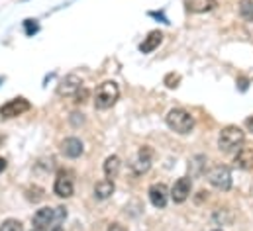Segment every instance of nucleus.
Segmentation results:
<instances>
[{
    "mask_svg": "<svg viewBox=\"0 0 253 231\" xmlns=\"http://www.w3.org/2000/svg\"><path fill=\"white\" fill-rule=\"evenodd\" d=\"M75 96H77V102H84V98L88 96V92H86L84 88H81V90H79V92H77Z\"/></svg>",
    "mask_w": 253,
    "mask_h": 231,
    "instance_id": "22",
    "label": "nucleus"
},
{
    "mask_svg": "<svg viewBox=\"0 0 253 231\" xmlns=\"http://www.w3.org/2000/svg\"><path fill=\"white\" fill-rule=\"evenodd\" d=\"M53 192L59 196V198H71L73 192H75V186H73V178L69 171H59L57 178H55V184H53Z\"/></svg>",
    "mask_w": 253,
    "mask_h": 231,
    "instance_id": "6",
    "label": "nucleus"
},
{
    "mask_svg": "<svg viewBox=\"0 0 253 231\" xmlns=\"http://www.w3.org/2000/svg\"><path fill=\"white\" fill-rule=\"evenodd\" d=\"M118 98H120V86L114 80H106L94 92V108L96 110H108L116 104Z\"/></svg>",
    "mask_w": 253,
    "mask_h": 231,
    "instance_id": "1",
    "label": "nucleus"
},
{
    "mask_svg": "<svg viewBox=\"0 0 253 231\" xmlns=\"http://www.w3.org/2000/svg\"><path fill=\"white\" fill-rule=\"evenodd\" d=\"M165 121H167V125H169L175 133H179V135H187V133L192 131V127H194V117H192L187 110H183V108H173V110H169Z\"/></svg>",
    "mask_w": 253,
    "mask_h": 231,
    "instance_id": "3",
    "label": "nucleus"
},
{
    "mask_svg": "<svg viewBox=\"0 0 253 231\" xmlns=\"http://www.w3.org/2000/svg\"><path fill=\"white\" fill-rule=\"evenodd\" d=\"M190 190H192V180L189 176H183L179 180H175L173 188H171V198L175 204H183L187 198L190 196Z\"/></svg>",
    "mask_w": 253,
    "mask_h": 231,
    "instance_id": "7",
    "label": "nucleus"
},
{
    "mask_svg": "<svg viewBox=\"0 0 253 231\" xmlns=\"http://www.w3.org/2000/svg\"><path fill=\"white\" fill-rule=\"evenodd\" d=\"M236 165L242 169H252L253 167V149L250 147H242L236 155Z\"/></svg>",
    "mask_w": 253,
    "mask_h": 231,
    "instance_id": "16",
    "label": "nucleus"
},
{
    "mask_svg": "<svg viewBox=\"0 0 253 231\" xmlns=\"http://www.w3.org/2000/svg\"><path fill=\"white\" fill-rule=\"evenodd\" d=\"M30 108H32V104L26 98H12V100H8L6 104L0 106V117H4V119L18 117V116H22L24 112H28Z\"/></svg>",
    "mask_w": 253,
    "mask_h": 231,
    "instance_id": "5",
    "label": "nucleus"
},
{
    "mask_svg": "<svg viewBox=\"0 0 253 231\" xmlns=\"http://www.w3.org/2000/svg\"><path fill=\"white\" fill-rule=\"evenodd\" d=\"M240 14L246 22H253V0H242L240 2Z\"/></svg>",
    "mask_w": 253,
    "mask_h": 231,
    "instance_id": "17",
    "label": "nucleus"
},
{
    "mask_svg": "<svg viewBox=\"0 0 253 231\" xmlns=\"http://www.w3.org/2000/svg\"><path fill=\"white\" fill-rule=\"evenodd\" d=\"M214 231H222V230H214Z\"/></svg>",
    "mask_w": 253,
    "mask_h": 231,
    "instance_id": "28",
    "label": "nucleus"
},
{
    "mask_svg": "<svg viewBox=\"0 0 253 231\" xmlns=\"http://www.w3.org/2000/svg\"><path fill=\"white\" fill-rule=\"evenodd\" d=\"M36 32H38V24H36V20H26V34L32 36V34H36Z\"/></svg>",
    "mask_w": 253,
    "mask_h": 231,
    "instance_id": "20",
    "label": "nucleus"
},
{
    "mask_svg": "<svg viewBox=\"0 0 253 231\" xmlns=\"http://www.w3.org/2000/svg\"><path fill=\"white\" fill-rule=\"evenodd\" d=\"M81 88H83L81 78H79L77 75H67L63 80L59 82V86H57V94H59V96H73V94H77Z\"/></svg>",
    "mask_w": 253,
    "mask_h": 231,
    "instance_id": "10",
    "label": "nucleus"
},
{
    "mask_svg": "<svg viewBox=\"0 0 253 231\" xmlns=\"http://www.w3.org/2000/svg\"><path fill=\"white\" fill-rule=\"evenodd\" d=\"M61 153L69 159H79L84 153V145L79 137H67L61 143Z\"/></svg>",
    "mask_w": 253,
    "mask_h": 231,
    "instance_id": "11",
    "label": "nucleus"
},
{
    "mask_svg": "<svg viewBox=\"0 0 253 231\" xmlns=\"http://www.w3.org/2000/svg\"><path fill=\"white\" fill-rule=\"evenodd\" d=\"M32 224L36 230H47L49 226H55V208H40L34 214Z\"/></svg>",
    "mask_w": 253,
    "mask_h": 231,
    "instance_id": "8",
    "label": "nucleus"
},
{
    "mask_svg": "<svg viewBox=\"0 0 253 231\" xmlns=\"http://www.w3.org/2000/svg\"><path fill=\"white\" fill-rule=\"evenodd\" d=\"M165 82H167L169 88H175V86H179V84H177V82H179V77H177V75H169V77L165 78Z\"/></svg>",
    "mask_w": 253,
    "mask_h": 231,
    "instance_id": "21",
    "label": "nucleus"
},
{
    "mask_svg": "<svg viewBox=\"0 0 253 231\" xmlns=\"http://www.w3.org/2000/svg\"><path fill=\"white\" fill-rule=\"evenodd\" d=\"M0 231H24V226L18 220H6V222H2Z\"/></svg>",
    "mask_w": 253,
    "mask_h": 231,
    "instance_id": "19",
    "label": "nucleus"
},
{
    "mask_svg": "<svg viewBox=\"0 0 253 231\" xmlns=\"http://www.w3.org/2000/svg\"><path fill=\"white\" fill-rule=\"evenodd\" d=\"M246 141V133L238 127V125H228L220 131V137H218V147L220 151L224 153H230V151H236V149H242Z\"/></svg>",
    "mask_w": 253,
    "mask_h": 231,
    "instance_id": "2",
    "label": "nucleus"
},
{
    "mask_svg": "<svg viewBox=\"0 0 253 231\" xmlns=\"http://www.w3.org/2000/svg\"><path fill=\"white\" fill-rule=\"evenodd\" d=\"M120 167H122V161H120V157L118 155H110L106 161H104V174H106V178H110V180H114L118 173H120Z\"/></svg>",
    "mask_w": 253,
    "mask_h": 231,
    "instance_id": "15",
    "label": "nucleus"
},
{
    "mask_svg": "<svg viewBox=\"0 0 253 231\" xmlns=\"http://www.w3.org/2000/svg\"><path fill=\"white\" fill-rule=\"evenodd\" d=\"M114 190H116L114 180H110V178L98 180L96 186H94V198H96V200H106V198H110V196L114 194Z\"/></svg>",
    "mask_w": 253,
    "mask_h": 231,
    "instance_id": "13",
    "label": "nucleus"
},
{
    "mask_svg": "<svg viewBox=\"0 0 253 231\" xmlns=\"http://www.w3.org/2000/svg\"><path fill=\"white\" fill-rule=\"evenodd\" d=\"M32 231H43V230H36V228H34V230H32Z\"/></svg>",
    "mask_w": 253,
    "mask_h": 231,
    "instance_id": "27",
    "label": "nucleus"
},
{
    "mask_svg": "<svg viewBox=\"0 0 253 231\" xmlns=\"http://www.w3.org/2000/svg\"><path fill=\"white\" fill-rule=\"evenodd\" d=\"M206 178L218 190H230L232 188V174L228 171V167H222V165L212 167L206 174Z\"/></svg>",
    "mask_w": 253,
    "mask_h": 231,
    "instance_id": "4",
    "label": "nucleus"
},
{
    "mask_svg": "<svg viewBox=\"0 0 253 231\" xmlns=\"http://www.w3.org/2000/svg\"><path fill=\"white\" fill-rule=\"evenodd\" d=\"M51 231H63V228H61V226H55V228H53Z\"/></svg>",
    "mask_w": 253,
    "mask_h": 231,
    "instance_id": "26",
    "label": "nucleus"
},
{
    "mask_svg": "<svg viewBox=\"0 0 253 231\" xmlns=\"http://www.w3.org/2000/svg\"><path fill=\"white\" fill-rule=\"evenodd\" d=\"M151 159H153V151H151V147H149V145H143V147L139 149V153H137L135 163H131V167H133L135 174H141V173H145V171H149V167H151Z\"/></svg>",
    "mask_w": 253,
    "mask_h": 231,
    "instance_id": "12",
    "label": "nucleus"
},
{
    "mask_svg": "<svg viewBox=\"0 0 253 231\" xmlns=\"http://www.w3.org/2000/svg\"><path fill=\"white\" fill-rule=\"evenodd\" d=\"M246 125H248V129L253 131V117H248V119H246Z\"/></svg>",
    "mask_w": 253,
    "mask_h": 231,
    "instance_id": "25",
    "label": "nucleus"
},
{
    "mask_svg": "<svg viewBox=\"0 0 253 231\" xmlns=\"http://www.w3.org/2000/svg\"><path fill=\"white\" fill-rule=\"evenodd\" d=\"M149 200H151V204L155 206V208H165L167 206V200H169V190H167V186L163 184V182H155V184H151L149 186Z\"/></svg>",
    "mask_w": 253,
    "mask_h": 231,
    "instance_id": "9",
    "label": "nucleus"
},
{
    "mask_svg": "<svg viewBox=\"0 0 253 231\" xmlns=\"http://www.w3.org/2000/svg\"><path fill=\"white\" fill-rule=\"evenodd\" d=\"M214 6V0H192L189 4V10L192 12H206Z\"/></svg>",
    "mask_w": 253,
    "mask_h": 231,
    "instance_id": "18",
    "label": "nucleus"
},
{
    "mask_svg": "<svg viewBox=\"0 0 253 231\" xmlns=\"http://www.w3.org/2000/svg\"><path fill=\"white\" fill-rule=\"evenodd\" d=\"M4 171H6V159L0 157V173H4Z\"/></svg>",
    "mask_w": 253,
    "mask_h": 231,
    "instance_id": "24",
    "label": "nucleus"
},
{
    "mask_svg": "<svg viewBox=\"0 0 253 231\" xmlns=\"http://www.w3.org/2000/svg\"><path fill=\"white\" fill-rule=\"evenodd\" d=\"M161 41H163V34H161V32H151V34L143 39V43L139 45V51H141V53H151V51H155V49L161 45Z\"/></svg>",
    "mask_w": 253,
    "mask_h": 231,
    "instance_id": "14",
    "label": "nucleus"
},
{
    "mask_svg": "<svg viewBox=\"0 0 253 231\" xmlns=\"http://www.w3.org/2000/svg\"><path fill=\"white\" fill-rule=\"evenodd\" d=\"M108 231H127L122 224H110L108 226Z\"/></svg>",
    "mask_w": 253,
    "mask_h": 231,
    "instance_id": "23",
    "label": "nucleus"
}]
</instances>
